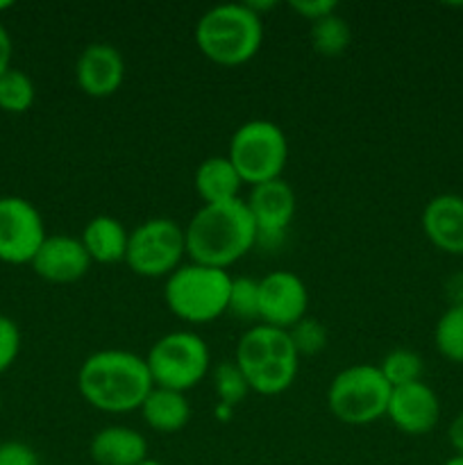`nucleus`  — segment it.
Returning a JSON list of instances; mask_svg holds the SVG:
<instances>
[{
    "mask_svg": "<svg viewBox=\"0 0 463 465\" xmlns=\"http://www.w3.org/2000/svg\"><path fill=\"white\" fill-rule=\"evenodd\" d=\"M12 54H14V44L12 36H9L7 27L0 23V75L7 73L12 68Z\"/></svg>",
    "mask_w": 463,
    "mask_h": 465,
    "instance_id": "31",
    "label": "nucleus"
},
{
    "mask_svg": "<svg viewBox=\"0 0 463 465\" xmlns=\"http://www.w3.org/2000/svg\"><path fill=\"white\" fill-rule=\"evenodd\" d=\"M289 336L300 357H313L327 348V330L316 318H302L298 325L291 327Z\"/></svg>",
    "mask_w": 463,
    "mask_h": 465,
    "instance_id": "27",
    "label": "nucleus"
},
{
    "mask_svg": "<svg viewBox=\"0 0 463 465\" xmlns=\"http://www.w3.org/2000/svg\"><path fill=\"white\" fill-rule=\"evenodd\" d=\"M89 454L95 465H139L150 459L145 436L125 425H109L95 431Z\"/></svg>",
    "mask_w": 463,
    "mask_h": 465,
    "instance_id": "17",
    "label": "nucleus"
},
{
    "mask_svg": "<svg viewBox=\"0 0 463 465\" xmlns=\"http://www.w3.org/2000/svg\"><path fill=\"white\" fill-rule=\"evenodd\" d=\"M377 368L381 371L384 380L389 381L390 389H399V386L413 384V381H422V372H425V363H422L420 354L404 348L386 354Z\"/></svg>",
    "mask_w": 463,
    "mask_h": 465,
    "instance_id": "23",
    "label": "nucleus"
},
{
    "mask_svg": "<svg viewBox=\"0 0 463 465\" xmlns=\"http://www.w3.org/2000/svg\"><path fill=\"white\" fill-rule=\"evenodd\" d=\"M445 295L449 300V307L452 304H463V271L454 272L448 282H445Z\"/></svg>",
    "mask_w": 463,
    "mask_h": 465,
    "instance_id": "32",
    "label": "nucleus"
},
{
    "mask_svg": "<svg viewBox=\"0 0 463 465\" xmlns=\"http://www.w3.org/2000/svg\"><path fill=\"white\" fill-rule=\"evenodd\" d=\"M75 80L82 94L91 98H109L125 80V59L112 44H91L80 53L75 64Z\"/></svg>",
    "mask_w": 463,
    "mask_h": 465,
    "instance_id": "14",
    "label": "nucleus"
},
{
    "mask_svg": "<svg viewBox=\"0 0 463 465\" xmlns=\"http://www.w3.org/2000/svg\"><path fill=\"white\" fill-rule=\"evenodd\" d=\"M291 9L298 14L300 18H307L309 23H316L320 18L330 16L339 9V5L334 0H293L291 3Z\"/></svg>",
    "mask_w": 463,
    "mask_h": 465,
    "instance_id": "30",
    "label": "nucleus"
},
{
    "mask_svg": "<svg viewBox=\"0 0 463 465\" xmlns=\"http://www.w3.org/2000/svg\"><path fill=\"white\" fill-rule=\"evenodd\" d=\"M393 389L372 363H354L336 372L327 389V407L343 425L366 427L386 418Z\"/></svg>",
    "mask_w": 463,
    "mask_h": 465,
    "instance_id": "6",
    "label": "nucleus"
},
{
    "mask_svg": "<svg viewBox=\"0 0 463 465\" xmlns=\"http://www.w3.org/2000/svg\"><path fill=\"white\" fill-rule=\"evenodd\" d=\"M448 440L449 445H452L454 452H457L458 457H463V411L458 413V416L452 420V425H449Z\"/></svg>",
    "mask_w": 463,
    "mask_h": 465,
    "instance_id": "33",
    "label": "nucleus"
},
{
    "mask_svg": "<svg viewBox=\"0 0 463 465\" xmlns=\"http://www.w3.org/2000/svg\"><path fill=\"white\" fill-rule=\"evenodd\" d=\"M386 418L398 427L402 434L425 436L438 425L440 400L431 386L425 381L393 389L386 409Z\"/></svg>",
    "mask_w": 463,
    "mask_h": 465,
    "instance_id": "13",
    "label": "nucleus"
},
{
    "mask_svg": "<svg viewBox=\"0 0 463 465\" xmlns=\"http://www.w3.org/2000/svg\"><path fill=\"white\" fill-rule=\"evenodd\" d=\"M139 411L145 425L157 434H177L191 420V404L186 400V393L159 389V386L150 391Z\"/></svg>",
    "mask_w": 463,
    "mask_h": 465,
    "instance_id": "19",
    "label": "nucleus"
},
{
    "mask_svg": "<svg viewBox=\"0 0 463 465\" xmlns=\"http://www.w3.org/2000/svg\"><path fill=\"white\" fill-rule=\"evenodd\" d=\"M80 241L91 262L112 266V263L125 262L130 232L118 218L103 213V216H95L86 223Z\"/></svg>",
    "mask_w": 463,
    "mask_h": 465,
    "instance_id": "18",
    "label": "nucleus"
},
{
    "mask_svg": "<svg viewBox=\"0 0 463 465\" xmlns=\"http://www.w3.org/2000/svg\"><path fill=\"white\" fill-rule=\"evenodd\" d=\"M186 257L227 271L257 245V227L243 198L202 204L184 227Z\"/></svg>",
    "mask_w": 463,
    "mask_h": 465,
    "instance_id": "2",
    "label": "nucleus"
},
{
    "mask_svg": "<svg viewBox=\"0 0 463 465\" xmlns=\"http://www.w3.org/2000/svg\"><path fill=\"white\" fill-rule=\"evenodd\" d=\"M434 343L440 357L452 363H463V304L445 309L434 327Z\"/></svg>",
    "mask_w": 463,
    "mask_h": 465,
    "instance_id": "22",
    "label": "nucleus"
},
{
    "mask_svg": "<svg viewBox=\"0 0 463 465\" xmlns=\"http://www.w3.org/2000/svg\"><path fill=\"white\" fill-rule=\"evenodd\" d=\"M311 45L320 57H340L352 44V27L339 12L311 23Z\"/></svg>",
    "mask_w": 463,
    "mask_h": 465,
    "instance_id": "21",
    "label": "nucleus"
},
{
    "mask_svg": "<svg viewBox=\"0 0 463 465\" xmlns=\"http://www.w3.org/2000/svg\"><path fill=\"white\" fill-rule=\"evenodd\" d=\"M45 225L39 209L25 198H0V262L23 266L32 263L45 241Z\"/></svg>",
    "mask_w": 463,
    "mask_h": 465,
    "instance_id": "10",
    "label": "nucleus"
},
{
    "mask_svg": "<svg viewBox=\"0 0 463 465\" xmlns=\"http://www.w3.org/2000/svg\"><path fill=\"white\" fill-rule=\"evenodd\" d=\"M14 3H9V0H0V12H5V9H9L12 7Z\"/></svg>",
    "mask_w": 463,
    "mask_h": 465,
    "instance_id": "35",
    "label": "nucleus"
},
{
    "mask_svg": "<svg viewBox=\"0 0 463 465\" xmlns=\"http://www.w3.org/2000/svg\"><path fill=\"white\" fill-rule=\"evenodd\" d=\"M145 363L154 386L186 393L212 372V352L202 336L180 330L154 341Z\"/></svg>",
    "mask_w": 463,
    "mask_h": 465,
    "instance_id": "8",
    "label": "nucleus"
},
{
    "mask_svg": "<svg viewBox=\"0 0 463 465\" xmlns=\"http://www.w3.org/2000/svg\"><path fill=\"white\" fill-rule=\"evenodd\" d=\"M193 184L202 204L230 203L239 198V191L243 186L239 171L234 163L225 157H209L198 166L193 177Z\"/></svg>",
    "mask_w": 463,
    "mask_h": 465,
    "instance_id": "20",
    "label": "nucleus"
},
{
    "mask_svg": "<svg viewBox=\"0 0 463 465\" xmlns=\"http://www.w3.org/2000/svg\"><path fill=\"white\" fill-rule=\"evenodd\" d=\"M307 284L295 272L272 271L259 280V322L289 331L307 318Z\"/></svg>",
    "mask_w": 463,
    "mask_h": 465,
    "instance_id": "11",
    "label": "nucleus"
},
{
    "mask_svg": "<svg viewBox=\"0 0 463 465\" xmlns=\"http://www.w3.org/2000/svg\"><path fill=\"white\" fill-rule=\"evenodd\" d=\"M91 263L94 262L86 254L80 239L53 234L45 236L30 266L41 280L53 282V284H73L89 272Z\"/></svg>",
    "mask_w": 463,
    "mask_h": 465,
    "instance_id": "15",
    "label": "nucleus"
},
{
    "mask_svg": "<svg viewBox=\"0 0 463 465\" xmlns=\"http://www.w3.org/2000/svg\"><path fill=\"white\" fill-rule=\"evenodd\" d=\"M186 257L184 227L172 218H148L130 232L125 263L134 275L159 280L168 277L182 266Z\"/></svg>",
    "mask_w": 463,
    "mask_h": 465,
    "instance_id": "9",
    "label": "nucleus"
},
{
    "mask_svg": "<svg viewBox=\"0 0 463 465\" xmlns=\"http://www.w3.org/2000/svg\"><path fill=\"white\" fill-rule=\"evenodd\" d=\"M227 313L241 318V321H259V280L232 277Z\"/></svg>",
    "mask_w": 463,
    "mask_h": 465,
    "instance_id": "26",
    "label": "nucleus"
},
{
    "mask_svg": "<svg viewBox=\"0 0 463 465\" xmlns=\"http://www.w3.org/2000/svg\"><path fill=\"white\" fill-rule=\"evenodd\" d=\"M232 275L204 263H182L163 284V300L175 318L189 325H207L230 307Z\"/></svg>",
    "mask_w": 463,
    "mask_h": 465,
    "instance_id": "5",
    "label": "nucleus"
},
{
    "mask_svg": "<svg viewBox=\"0 0 463 465\" xmlns=\"http://www.w3.org/2000/svg\"><path fill=\"white\" fill-rule=\"evenodd\" d=\"M139 465H163V463L154 461V459H145V461H143V463H139Z\"/></svg>",
    "mask_w": 463,
    "mask_h": 465,
    "instance_id": "36",
    "label": "nucleus"
},
{
    "mask_svg": "<svg viewBox=\"0 0 463 465\" xmlns=\"http://www.w3.org/2000/svg\"><path fill=\"white\" fill-rule=\"evenodd\" d=\"M234 361L243 371L250 391L259 395H280L298 377L300 354L289 331L271 325L250 327L236 343Z\"/></svg>",
    "mask_w": 463,
    "mask_h": 465,
    "instance_id": "4",
    "label": "nucleus"
},
{
    "mask_svg": "<svg viewBox=\"0 0 463 465\" xmlns=\"http://www.w3.org/2000/svg\"><path fill=\"white\" fill-rule=\"evenodd\" d=\"M443 465H463V457H458V454H454V457H449L448 461Z\"/></svg>",
    "mask_w": 463,
    "mask_h": 465,
    "instance_id": "34",
    "label": "nucleus"
},
{
    "mask_svg": "<svg viewBox=\"0 0 463 465\" xmlns=\"http://www.w3.org/2000/svg\"><path fill=\"white\" fill-rule=\"evenodd\" d=\"M21 352V330L7 316H0V375L14 366Z\"/></svg>",
    "mask_w": 463,
    "mask_h": 465,
    "instance_id": "28",
    "label": "nucleus"
},
{
    "mask_svg": "<svg viewBox=\"0 0 463 465\" xmlns=\"http://www.w3.org/2000/svg\"><path fill=\"white\" fill-rule=\"evenodd\" d=\"M263 44L261 14L248 3H222L207 9L195 23V45L218 66H241Z\"/></svg>",
    "mask_w": 463,
    "mask_h": 465,
    "instance_id": "3",
    "label": "nucleus"
},
{
    "mask_svg": "<svg viewBox=\"0 0 463 465\" xmlns=\"http://www.w3.org/2000/svg\"><path fill=\"white\" fill-rule=\"evenodd\" d=\"M250 216L257 227V245L275 248L284 241L286 230L291 227L295 216V193L289 182L271 180L263 184L250 186V195L245 198Z\"/></svg>",
    "mask_w": 463,
    "mask_h": 465,
    "instance_id": "12",
    "label": "nucleus"
},
{
    "mask_svg": "<svg viewBox=\"0 0 463 465\" xmlns=\"http://www.w3.org/2000/svg\"><path fill=\"white\" fill-rule=\"evenodd\" d=\"M154 389L145 357L127 350H98L82 361L77 371V391L95 411H139Z\"/></svg>",
    "mask_w": 463,
    "mask_h": 465,
    "instance_id": "1",
    "label": "nucleus"
},
{
    "mask_svg": "<svg viewBox=\"0 0 463 465\" xmlns=\"http://www.w3.org/2000/svg\"><path fill=\"white\" fill-rule=\"evenodd\" d=\"M0 465H39L34 450L18 440L0 443Z\"/></svg>",
    "mask_w": 463,
    "mask_h": 465,
    "instance_id": "29",
    "label": "nucleus"
},
{
    "mask_svg": "<svg viewBox=\"0 0 463 465\" xmlns=\"http://www.w3.org/2000/svg\"><path fill=\"white\" fill-rule=\"evenodd\" d=\"M0 409H3V400H0Z\"/></svg>",
    "mask_w": 463,
    "mask_h": 465,
    "instance_id": "37",
    "label": "nucleus"
},
{
    "mask_svg": "<svg viewBox=\"0 0 463 465\" xmlns=\"http://www.w3.org/2000/svg\"><path fill=\"white\" fill-rule=\"evenodd\" d=\"M420 223L434 248L448 254H463V195H434L422 209Z\"/></svg>",
    "mask_w": 463,
    "mask_h": 465,
    "instance_id": "16",
    "label": "nucleus"
},
{
    "mask_svg": "<svg viewBox=\"0 0 463 465\" xmlns=\"http://www.w3.org/2000/svg\"><path fill=\"white\" fill-rule=\"evenodd\" d=\"M213 389H216L218 404L234 409L236 404L243 402L250 393V384L245 380L243 371L236 361H221L212 372Z\"/></svg>",
    "mask_w": 463,
    "mask_h": 465,
    "instance_id": "25",
    "label": "nucleus"
},
{
    "mask_svg": "<svg viewBox=\"0 0 463 465\" xmlns=\"http://www.w3.org/2000/svg\"><path fill=\"white\" fill-rule=\"evenodd\" d=\"M227 159L234 163L243 184L257 186L280 180L289 162V139L277 123L254 118L236 127Z\"/></svg>",
    "mask_w": 463,
    "mask_h": 465,
    "instance_id": "7",
    "label": "nucleus"
},
{
    "mask_svg": "<svg viewBox=\"0 0 463 465\" xmlns=\"http://www.w3.org/2000/svg\"><path fill=\"white\" fill-rule=\"evenodd\" d=\"M34 82L18 68L0 75V109L7 114H25L34 104Z\"/></svg>",
    "mask_w": 463,
    "mask_h": 465,
    "instance_id": "24",
    "label": "nucleus"
}]
</instances>
